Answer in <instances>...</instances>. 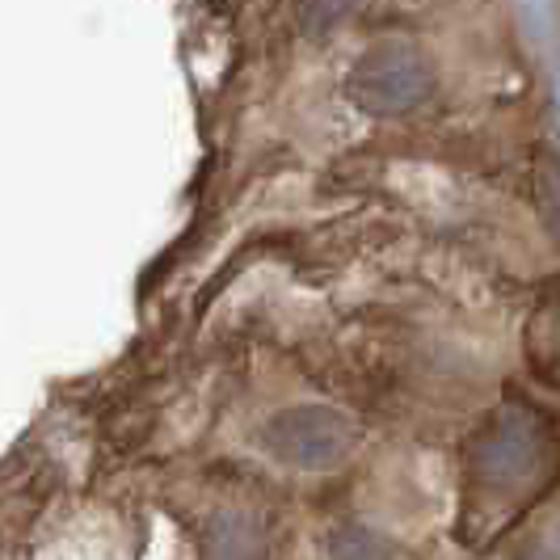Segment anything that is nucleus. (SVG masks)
<instances>
[{
  "mask_svg": "<svg viewBox=\"0 0 560 560\" xmlns=\"http://www.w3.org/2000/svg\"><path fill=\"white\" fill-rule=\"evenodd\" d=\"M350 97L366 114H384V118L409 114L430 97V68L413 47L400 43L371 47L350 72Z\"/></svg>",
  "mask_w": 560,
  "mask_h": 560,
  "instance_id": "nucleus-1",
  "label": "nucleus"
},
{
  "mask_svg": "<svg viewBox=\"0 0 560 560\" xmlns=\"http://www.w3.org/2000/svg\"><path fill=\"white\" fill-rule=\"evenodd\" d=\"M535 202H539L544 228L560 241V156L557 152H544L539 165H535Z\"/></svg>",
  "mask_w": 560,
  "mask_h": 560,
  "instance_id": "nucleus-3",
  "label": "nucleus"
},
{
  "mask_svg": "<svg viewBox=\"0 0 560 560\" xmlns=\"http://www.w3.org/2000/svg\"><path fill=\"white\" fill-rule=\"evenodd\" d=\"M266 443L287 464L325 468L346 451V421L329 409H291L266 430Z\"/></svg>",
  "mask_w": 560,
  "mask_h": 560,
  "instance_id": "nucleus-2",
  "label": "nucleus"
},
{
  "mask_svg": "<svg viewBox=\"0 0 560 560\" xmlns=\"http://www.w3.org/2000/svg\"><path fill=\"white\" fill-rule=\"evenodd\" d=\"M359 0H304V13H300V22H304V30H308L312 38L320 34V30L337 26L350 9H354Z\"/></svg>",
  "mask_w": 560,
  "mask_h": 560,
  "instance_id": "nucleus-4",
  "label": "nucleus"
}]
</instances>
